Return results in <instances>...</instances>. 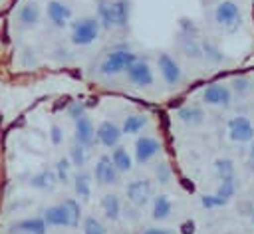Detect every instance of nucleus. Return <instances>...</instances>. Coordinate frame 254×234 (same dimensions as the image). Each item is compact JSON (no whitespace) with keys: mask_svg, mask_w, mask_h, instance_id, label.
Instances as JSON below:
<instances>
[{"mask_svg":"<svg viewBox=\"0 0 254 234\" xmlns=\"http://www.w3.org/2000/svg\"><path fill=\"white\" fill-rule=\"evenodd\" d=\"M139 56L127 48H119V50H111L99 63V75L103 77H111L117 73H125V69L137 59Z\"/></svg>","mask_w":254,"mask_h":234,"instance_id":"f03ea898","label":"nucleus"},{"mask_svg":"<svg viewBox=\"0 0 254 234\" xmlns=\"http://www.w3.org/2000/svg\"><path fill=\"white\" fill-rule=\"evenodd\" d=\"M149 125V117L143 115V113H131L123 119V125H121V131L125 135H137L141 133L145 127Z\"/></svg>","mask_w":254,"mask_h":234,"instance_id":"5701e85b","label":"nucleus"},{"mask_svg":"<svg viewBox=\"0 0 254 234\" xmlns=\"http://www.w3.org/2000/svg\"><path fill=\"white\" fill-rule=\"evenodd\" d=\"M214 173L218 178L234 176V163L230 159H216L214 161Z\"/></svg>","mask_w":254,"mask_h":234,"instance_id":"7c9ffc66","label":"nucleus"},{"mask_svg":"<svg viewBox=\"0 0 254 234\" xmlns=\"http://www.w3.org/2000/svg\"><path fill=\"white\" fill-rule=\"evenodd\" d=\"M67 115L75 121L77 117L85 115V105H83L81 101H73V103H69V107H67Z\"/></svg>","mask_w":254,"mask_h":234,"instance_id":"4c0bfd02","label":"nucleus"},{"mask_svg":"<svg viewBox=\"0 0 254 234\" xmlns=\"http://www.w3.org/2000/svg\"><path fill=\"white\" fill-rule=\"evenodd\" d=\"M173 212V202L167 194H155L153 196V202H151V216L155 220H167Z\"/></svg>","mask_w":254,"mask_h":234,"instance_id":"aec40b11","label":"nucleus"},{"mask_svg":"<svg viewBox=\"0 0 254 234\" xmlns=\"http://www.w3.org/2000/svg\"><path fill=\"white\" fill-rule=\"evenodd\" d=\"M179 50L183 56L190 58V59H202V46H200V40L198 38H192V36H181L179 34Z\"/></svg>","mask_w":254,"mask_h":234,"instance_id":"6ab92c4d","label":"nucleus"},{"mask_svg":"<svg viewBox=\"0 0 254 234\" xmlns=\"http://www.w3.org/2000/svg\"><path fill=\"white\" fill-rule=\"evenodd\" d=\"M62 202H64V204H65V208L69 210V214H71V218H73L75 226H79V220H81V204H79V200L69 196V198H64Z\"/></svg>","mask_w":254,"mask_h":234,"instance_id":"473e14b6","label":"nucleus"},{"mask_svg":"<svg viewBox=\"0 0 254 234\" xmlns=\"http://www.w3.org/2000/svg\"><path fill=\"white\" fill-rule=\"evenodd\" d=\"M50 141H52V145H62L64 143V129L58 125V123H52V127H50Z\"/></svg>","mask_w":254,"mask_h":234,"instance_id":"e433bc0d","label":"nucleus"},{"mask_svg":"<svg viewBox=\"0 0 254 234\" xmlns=\"http://www.w3.org/2000/svg\"><path fill=\"white\" fill-rule=\"evenodd\" d=\"M232 99V89L224 83H210L202 89V101L206 105H216V107H228Z\"/></svg>","mask_w":254,"mask_h":234,"instance_id":"9d476101","label":"nucleus"},{"mask_svg":"<svg viewBox=\"0 0 254 234\" xmlns=\"http://www.w3.org/2000/svg\"><path fill=\"white\" fill-rule=\"evenodd\" d=\"M67 159L71 163V167H77V169H83V165L87 163V149L83 145H79L77 141H73L67 149Z\"/></svg>","mask_w":254,"mask_h":234,"instance_id":"bb28decb","label":"nucleus"},{"mask_svg":"<svg viewBox=\"0 0 254 234\" xmlns=\"http://www.w3.org/2000/svg\"><path fill=\"white\" fill-rule=\"evenodd\" d=\"M141 234H173V232L167 230V228H147V230H143Z\"/></svg>","mask_w":254,"mask_h":234,"instance_id":"ea45409f","label":"nucleus"},{"mask_svg":"<svg viewBox=\"0 0 254 234\" xmlns=\"http://www.w3.org/2000/svg\"><path fill=\"white\" fill-rule=\"evenodd\" d=\"M240 8L236 2L232 0H222L216 4L214 8V22L220 26V28H226V30H236L240 26Z\"/></svg>","mask_w":254,"mask_h":234,"instance_id":"20e7f679","label":"nucleus"},{"mask_svg":"<svg viewBox=\"0 0 254 234\" xmlns=\"http://www.w3.org/2000/svg\"><path fill=\"white\" fill-rule=\"evenodd\" d=\"M250 157H252V159H254V139H252V141H250Z\"/></svg>","mask_w":254,"mask_h":234,"instance_id":"a19ab883","label":"nucleus"},{"mask_svg":"<svg viewBox=\"0 0 254 234\" xmlns=\"http://www.w3.org/2000/svg\"><path fill=\"white\" fill-rule=\"evenodd\" d=\"M93 176L99 184H115L119 180V171L115 169L109 155H101L93 165Z\"/></svg>","mask_w":254,"mask_h":234,"instance_id":"9b49d317","label":"nucleus"},{"mask_svg":"<svg viewBox=\"0 0 254 234\" xmlns=\"http://www.w3.org/2000/svg\"><path fill=\"white\" fill-rule=\"evenodd\" d=\"M81 232H83V234H105L107 228H105V224H103L97 216L87 214V216L81 220Z\"/></svg>","mask_w":254,"mask_h":234,"instance_id":"cd10ccee","label":"nucleus"},{"mask_svg":"<svg viewBox=\"0 0 254 234\" xmlns=\"http://www.w3.org/2000/svg\"><path fill=\"white\" fill-rule=\"evenodd\" d=\"M214 194H218L220 198H224L226 202L236 194V176H228V178H220V182H218V188H216V192Z\"/></svg>","mask_w":254,"mask_h":234,"instance_id":"c756f323","label":"nucleus"},{"mask_svg":"<svg viewBox=\"0 0 254 234\" xmlns=\"http://www.w3.org/2000/svg\"><path fill=\"white\" fill-rule=\"evenodd\" d=\"M115 234H127V232H115Z\"/></svg>","mask_w":254,"mask_h":234,"instance_id":"37998d69","label":"nucleus"},{"mask_svg":"<svg viewBox=\"0 0 254 234\" xmlns=\"http://www.w3.org/2000/svg\"><path fill=\"white\" fill-rule=\"evenodd\" d=\"M121 135H123L121 127L115 125L113 121H101L97 125V129H95V139L105 149H115L119 145V141H121Z\"/></svg>","mask_w":254,"mask_h":234,"instance_id":"2eb2a0df","label":"nucleus"},{"mask_svg":"<svg viewBox=\"0 0 254 234\" xmlns=\"http://www.w3.org/2000/svg\"><path fill=\"white\" fill-rule=\"evenodd\" d=\"M177 117L185 125H200L204 121V111L198 105H183L177 111Z\"/></svg>","mask_w":254,"mask_h":234,"instance_id":"b1692460","label":"nucleus"},{"mask_svg":"<svg viewBox=\"0 0 254 234\" xmlns=\"http://www.w3.org/2000/svg\"><path fill=\"white\" fill-rule=\"evenodd\" d=\"M232 89H234V93H238V95L248 93V91H250V77H246V75L234 77V79H232Z\"/></svg>","mask_w":254,"mask_h":234,"instance_id":"f704fd0d","label":"nucleus"},{"mask_svg":"<svg viewBox=\"0 0 254 234\" xmlns=\"http://www.w3.org/2000/svg\"><path fill=\"white\" fill-rule=\"evenodd\" d=\"M250 220H252V224H254V210H252V214H250Z\"/></svg>","mask_w":254,"mask_h":234,"instance_id":"79ce46f5","label":"nucleus"},{"mask_svg":"<svg viewBox=\"0 0 254 234\" xmlns=\"http://www.w3.org/2000/svg\"><path fill=\"white\" fill-rule=\"evenodd\" d=\"M111 161H113V165H115V169L119 171V175L121 173H129L131 171V167H133V159H131V155H129V151L125 149V147H121V145H117L113 151H111Z\"/></svg>","mask_w":254,"mask_h":234,"instance_id":"393cba45","label":"nucleus"},{"mask_svg":"<svg viewBox=\"0 0 254 234\" xmlns=\"http://www.w3.org/2000/svg\"><path fill=\"white\" fill-rule=\"evenodd\" d=\"M228 137L234 141V143H250L254 139V125L248 117L244 115H236V117H230L228 119Z\"/></svg>","mask_w":254,"mask_h":234,"instance_id":"6e6552de","label":"nucleus"},{"mask_svg":"<svg viewBox=\"0 0 254 234\" xmlns=\"http://www.w3.org/2000/svg\"><path fill=\"white\" fill-rule=\"evenodd\" d=\"M224 204H226V200L220 198L218 194H202V196H200V206L206 208V210L220 208V206H224Z\"/></svg>","mask_w":254,"mask_h":234,"instance_id":"72a5a7b5","label":"nucleus"},{"mask_svg":"<svg viewBox=\"0 0 254 234\" xmlns=\"http://www.w3.org/2000/svg\"><path fill=\"white\" fill-rule=\"evenodd\" d=\"M44 220L48 226H64V228H75V222L69 214V210L65 208L64 202H58V204H52L44 210Z\"/></svg>","mask_w":254,"mask_h":234,"instance_id":"f8f14e48","label":"nucleus"},{"mask_svg":"<svg viewBox=\"0 0 254 234\" xmlns=\"http://www.w3.org/2000/svg\"><path fill=\"white\" fill-rule=\"evenodd\" d=\"M99 32H101L99 20L95 16H83V18L71 22L69 40L75 46H89L99 38Z\"/></svg>","mask_w":254,"mask_h":234,"instance_id":"7ed1b4c3","label":"nucleus"},{"mask_svg":"<svg viewBox=\"0 0 254 234\" xmlns=\"http://www.w3.org/2000/svg\"><path fill=\"white\" fill-rule=\"evenodd\" d=\"M69 169H71V163H69L67 157H62V159L56 161V165H54V173H56L58 182L67 184V182L71 180V173H69Z\"/></svg>","mask_w":254,"mask_h":234,"instance_id":"c85d7f7f","label":"nucleus"},{"mask_svg":"<svg viewBox=\"0 0 254 234\" xmlns=\"http://www.w3.org/2000/svg\"><path fill=\"white\" fill-rule=\"evenodd\" d=\"M46 14H48V20L52 22V26H56V28H65L73 16L71 8L64 0H50Z\"/></svg>","mask_w":254,"mask_h":234,"instance_id":"ddd939ff","label":"nucleus"},{"mask_svg":"<svg viewBox=\"0 0 254 234\" xmlns=\"http://www.w3.org/2000/svg\"><path fill=\"white\" fill-rule=\"evenodd\" d=\"M159 151H161L159 139H155V137H151V135H141V137H137L133 153H135V161H137L139 165H147L151 159H155V157L159 155Z\"/></svg>","mask_w":254,"mask_h":234,"instance_id":"1a4fd4ad","label":"nucleus"},{"mask_svg":"<svg viewBox=\"0 0 254 234\" xmlns=\"http://www.w3.org/2000/svg\"><path fill=\"white\" fill-rule=\"evenodd\" d=\"M179 34H181V36H192V38H198V36H200V28L196 26L194 20L181 18V20H179Z\"/></svg>","mask_w":254,"mask_h":234,"instance_id":"2f4dec72","label":"nucleus"},{"mask_svg":"<svg viewBox=\"0 0 254 234\" xmlns=\"http://www.w3.org/2000/svg\"><path fill=\"white\" fill-rule=\"evenodd\" d=\"M99 206H101V212H103V216H105L107 220H117V218L121 216V212H123L121 198H119L117 194H113V192L103 194L101 200H99Z\"/></svg>","mask_w":254,"mask_h":234,"instance_id":"a211bd4d","label":"nucleus"},{"mask_svg":"<svg viewBox=\"0 0 254 234\" xmlns=\"http://www.w3.org/2000/svg\"><path fill=\"white\" fill-rule=\"evenodd\" d=\"M20 232V234H46L48 232V224L44 220V216H28L22 218L18 222H14L10 226V234Z\"/></svg>","mask_w":254,"mask_h":234,"instance_id":"dca6fc26","label":"nucleus"},{"mask_svg":"<svg viewBox=\"0 0 254 234\" xmlns=\"http://www.w3.org/2000/svg\"><path fill=\"white\" fill-rule=\"evenodd\" d=\"M226 234H232V232H226Z\"/></svg>","mask_w":254,"mask_h":234,"instance_id":"c03bdc74","label":"nucleus"},{"mask_svg":"<svg viewBox=\"0 0 254 234\" xmlns=\"http://www.w3.org/2000/svg\"><path fill=\"white\" fill-rule=\"evenodd\" d=\"M125 75H127V81L137 85V87H151L153 81H155V73H153L151 65L145 59H141V58H137L125 69Z\"/></svg>","mask_w":254,"mask_h":234,"instance_id":"423d86ee","label":"nucleus"},{"mask_svg":"<svg viewBox=\"0 0 254 234\" xmlns=\"http://www.w3.org/2000/svg\"><path fill=\"white\" fill-rule=\"evenodd\" d=\"M125 196L127 200L137 206V208H143L145 204H149L151 196H153V184L151 180L147 178H137V180H131L125 188Z\"/></svg>","mask_w":254,"mask_h":234,"instance_id":"0eeeda50","label":"nucleus"},{"mask_svg":"<svg viewBox=\"0 0 254 234\" xmlns=\"http://www.w3.org/2000/svg\"><path fill=\"white\" fill-rule=\"evenodd\" d=\"M71 180H73V190H75V194H77L81 200H87V198L91 196V175H89L87 171L79 169V171L71 176Z\"/></svg>","mask_w":254,"mask_h":234,"instance_id":"4be33fe9","label":"nucleus"},{"mask_svg":"<svg viewBox=\"0 0 254 234\" xmlns=\"http://www.w3.org/2000/svg\"><path fill=\"white\" fill-rule=\"evenodd\" d=\"M105 30H123L127 20H129V2L127 0H109V2H99L97 16H95Z\"/></svg>","mask_w":254,"mask_h":234,"instance_id":"f257e3e1","label":"nucleus"},{"mask_svg":"<svg viewBox=\"0 0 254 234\" xmlns=\"http://www.w3.org/2000/svg\"><path fill=\"white\" fill-rule=\"evenodd\" d=\"M200 46H202V56H204L208 61H212V63H222V61H226V56L222 54V50L218 48V44H214L212 40L202 38V40H200Z\"/></svg>","mask_w":254,"mask_h":234,"instance_id":"a878e982","label":"nucleus"},{"mask_svg":"<svg viewBox=\"0 0 254 234\" xmlns=\"http://www.w3.org/2000/svg\"><path fill=\"white\" fill-rule=\"evenodd\" d=\"M157 67H159V73L163 77V81L169 85V87H175L183 81V69L181 65L177 63V59L171 56V54H159L157 58Z\"/></svg>","mask_w":254,"mask_h":234,"instance_id":"39448f33","label":"nucleus"},{"mask_svg":"<svg viewBox=\"0 0 254 234\" xmlns=\"http://www.w3.org/2000/svg\"><path fill=\"white\" fill-rule=\"evenodd\" d=\"M40 14H42L40 4L34 2V0H28V2H24V4L20 6V10H18V20H20V24H22L24 28H34V26L38 24V20H40Z\"/></svg>","mask_w":254,"mask_h":234,"instance_id":"f3484780","label":"nucleus"},{"mask_svg":"<svg viewBox=\"0 0 254 234\" xmlns=\"http://www.w3.org/2000/svg\"><path fill=\"white\" fill-rule=\"evenodd\" d=\"M56 184H58V178H56L54 169H42L30 178V186L36 190H52Z\"/></svg>","mask_w":254,"mask_h":234,"instance_id":"412c9836","label":"nucleus"},{"mask_svg":"<svg viewBox=\"0 0 254 234\" xmlns=\"http://www.w3.org/2000/svg\"><path fill=\"white\" fill-rule=\"evenodd\" d=\"M137 210H139L137 206H133V208H125V210H123V212H125V218L129 216L133 222H137V220H139V212H137Z\"/></svg>","mask_w":254,"mask_h":234,"instance_id":"58836bf2","label":"nucleus"},{"mask_svg":"<svg viewBox=\"0 0 254 234\" xmlns=\"http://www.w3.org/2000/svg\"><path fill=\"white\" fill-rule=\"evenodd\" d=\"M155 178H157V182H161V184H167V182L171 180V169H169L167 163H161V165L155 167Z\"/></svg>","mask_w":254,"mask_h":234,"instance_id":"c9c22d12","label":"nucleus"},{"mask_svg":"<svg viewBox=\"0 0 254 234\" xmlns=\"http://www.w3.org/2000/svg\"><path fill=\"white\" fill-rule=\"evenodd\" d=\"M73 141H77L85 149H89L95 143V127L93 121L87 117V113L73 121Z\"/></svg>","mask_w":254,"mask_h":234,"instance_id":"4468645a","label":"nucleus"}]
</instances>
